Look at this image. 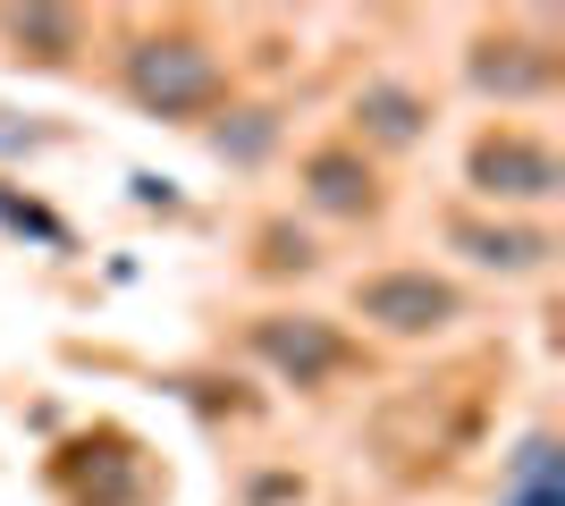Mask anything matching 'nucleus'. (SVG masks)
I'll return each instance as SVG.
<instances>
[{"label": "nucleus", "mask_w": 565, "mask_h": 506, "mask_svg": "<svg viewBox=\"0 0 565 506\" xmlns=\"http://www.w3.org/2000/svg\"><path fill=\"white\" fill-rule=\"evenodd\" d=\"M354 313L380 337H439L465 321V288L439 270H372V279H354Z\"/></svg>", "instance_id": "3"}, {"label": "nucleus", "mask_w": 565, "mask_h": 506, "mask_svg": "<svg viewBox=\"0 0 565 506\" xmlns=\"http://www.w3.org/2000/svg\"><path fill=\"white\" fill-rule=\"evenodd\" d=\"M118 85H127V101L152 110V119H203V110H220V94H228V68H220V51L194 43V34H136V43L118 51Z\"/></svg>", "instance_id": "1"}, {"label": "nucleus", "mask_w": 565, "mask_h": 506, "mask_svg": "<svg viewBox=\"0 0 565 506\" xmlns=\"http://www.w3.org/2000/svg\"><path fill=\"white\" fill-rule=\"evenodd\" d=\"M270 144H279V110H228V119L212 127V152H220V161H236V169L270 161Z\"/></svg>", "instance_id": "10"}, {"label": "nucleus", "mask_w": 565, "mask_h": 506, "mask_svg": "<svg viewBox=\"0 0 565 506\" xmlns=\"http://www.w3.org/2000/svg\"><path fill=\"white\" fill-rule=\"evenodd\" d=\"M9 43H18V60L68 68L76 51H85V18H76V9H18V18H9Z\"/></svg>", "instance_id": "9"}, {"label": "nucleus", "mask_w": 565, "mask_h": 506, "mask_svg": "<svg viewBox=\"0 0 565 506\" xmlns=\"http://www.w3.org/2000/svg\"><path fill=\"white\" fill-rule=\"evenodd\" d=\"M354 127L388 152H414L430 136V101L414 94V85H397V76H372V85L354 94Z\"/></svg>", "instance_id": "7"}, {"label": "nucleus", "mask_w": 565, "mask_h": 506, "mask_svg": "<svg viewBox=\"0 0 565 506\" xmlns=\"http://www.w3.org/2000/svg\"><path fill=\"white\" fill-rule=\"evenodd\" d=\"M456 254H472V262L498 270V279H523V270H541L548 254H557V237H548V228H515V219H498V228L456 219Z\"/></svg>", "instance_id": "8"}, {"label": "nucleus", "mask_w": 565, "mask_h": 506, "mask_svg": "<svg viewBox=\"0 0 565 506\" xmlns=\"http://www.w3.org/2000/svg\"><path fill=\"white\" fill-rule=\"evenodd\" d=\"M34 144V136H25V127H0V152H25Z\"/></svg>", "instance_id": "15"}, {"label": "nucleus", "mask_w": 565, "mask_h": 506, "mask_svg": "<svg viewBox=\"0 0 565 506\" xmlns=\"http://www.w3.org/2000/svg\"><path fill=\"white\" fill-rule=\"evenodd\" d=\"M472 94H498V101H541L548 85H557V60H548L541 43H481L465 60Z\"/></svg>", "instance_id": "5"}, {"label": "nucleus", "mask_w": 565, "mask_h": 506, "mask_svg": "<svg viewBox=\"0 0 565 506\" xmlns=\"http://www.w3.org/2000/svg\"><path fill=\"white\" fill-rule=\"evenodd\" d=\"M127 194H136L143 212H178V186H169V177H152V169H136V177H127Z\"/></svg>", "instance_id": "12"}, {"label": "nucleus", "mask_w": 565, "mask_h": 506, "mask_svg": "<svg viewBox=\"0 0 565 506\" xmlns=\"http://www.w3.org/2000/svg\"><path fill=\"white\" fill-rule=\"evenodd\" d=\"M287 498H305L296 473H262V482H254V506H287Z\"/></svg>", "instance_id": "13"}, {"label": "nucleus", "mask_w": 565, "mask_h": 506, "mask_svg": "<svg viewBox=\"0 0 565 506\" xmlns=\"http://www.w3.org/2000/svg\"><path fill=\"white\" fill-rule=\"evenodd\" d=\"M498 506H565V489H507Z\"/></svg>", "instance_id": "14"}, {"label": "nucleus", "mask_w": 565, "mask_h": 506, "mask_svg": "<svg viewBox=\"0 0 565 506\" xmlns=\"http://www.w3.org/2000/svg\"><path fill=\"white\" fill-rule=\"evenodd\" d=\"M465 186L481 194V203H557L565 161L541 136H523V127H481L472 152H465Z\"/></svg>", "instance_id": "2"}, {"label": "nucleus", "mask_w": 565, "mask_h": 506, "mask_svg": "<svg viewBox=\"0 0 565 506\" xmlns=\"http://www.w3.org/2000/svg\"><path fill=\"white\" fill-rule=\"evenodd\" d=\"M262 245H270V254H262V270H312V262H321V254H312V237H287V228H270Z\"/></svg>", "instance_id": "11"}, {"label": "nucleus", "mask_w": 565, "mask_h": 506, "mask_svg": "<svg viewBox=\"0 0 565 506\" xmlns=\"http://www.w3.org/2000/svg\"><path fill=\"white\" fill-rule=\"evenodd\" d=\"M305 203L312 212H330V219H363L380 203V186H372V161L363 152H347V144H321L305 161Z\"/></svg>", "instance_id": "6"}, {"label": "nucleus", "mask_w": 565, "mask_h": 506, "mask_svg": "<svg viewBox=\"0 0 565 506\" xmlns=\"http://www.w3.org/2000/svg\"><path fill=\"white\" fill-rule=\"evenodd\" d=\"M245 346H254L287 388H321V380H338V372L354 363V346L321 313H262L254 330H245Z\"/></svg>", "instance_id": "4"}]
</instances>
